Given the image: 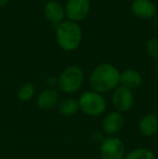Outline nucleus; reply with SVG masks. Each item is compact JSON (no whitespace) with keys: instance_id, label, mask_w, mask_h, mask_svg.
Wrapping results in <instances>:
<instances>
[{"instance_id":"f257e3e1","label":"nucleus","mask_w":158,"mask_h":159,"mask_svg":"<svg viewBox=\"0 0 158 159\" xmlns=\"http://www.w3.org/2000/svg\"><path fill=\"white\" fill-rule=\"evenodd\" d=\"M120 71L114 65L103 63L97 66L91 73L89 84L92 89L97 93H105L114 91L119 86Z\"/></svg>"},{"instance_id":"f03ea898","label":"nucleus","mask_w":158,"mask_h":159,"mask_svg":"<svg viewBox=\"0 0 158 159\" xmlns=\"http://www.w3.org/2000/svg\"><path fill=\"white\" fill-rule=\"evenodd\" d=\"M55 39L64 51H74L80 46L82 40V30L75 22L63 21L56 26Z\"/></svg>"},{"instance_id":"7ed1b4c3","label":"nucleus","mask_w":158,"mask_h":159,"mask_svg":"<svg viewBox=\"0 0 158 159\" xmlns=\"http://www.w3.org/2000/svg\"><path fill=\"white\" fill-rule=\"evenodd\" d=\"M84 80V74L79 66H68L57 77V88L66 94L76 93L81 88Z\"/></svg>"},{"instance_id":"20e7f679","label":"nucleus","mask_w":158,"mask_h":159,"mask_svg":"<svg viewBox=\"0 0 158 159\" xmlns=\"http://www.w3.org/2000/svg\"><path fill=\"white\" fill-rule=\"evenodd\" d=\"M79 109L87 116L97 117L106 111V101L101 93L95 91H86L78 100Z\"/></svg>"},{"instance_id":"39448f33","label":"nucleus","mask_w":158,"mask_h":159,"mask_svg":"<svg viewBox=\"0 0 158 159\" xmlns=\"http://www.w3.org/2000/svg\"><path fill=\"white\" fill-rule=\"evenodd\" d=\"M126 156V146L117 136L104 138L100 145L101 159H124Z\"/></svg>"},{"instance_id":"423d86ee","label":"nucleus","mask_w":158,"mask_h":159,"mask_svg":"<svg viewBox=\"0 0 158 159\" xmlns=\"http://www.w3.org/2000/svg\"><path fill=\"white\" fill-rule=\"evenodd\" d=\"M90 0H67L64 10L68 21L78 23L84 21L90 12Z\"/></svg>"},{"instance_id":"0eeeda50","label":"nucleus","mask_w":158,"mask_h":159,"mask_svg":"<svg viewBox=\"0 0 158 159\" xmlns=\"http://www.w3.org/2000/svg\"><path fill=\"white\" fill-rule=\"evenodd\" d=\"M112 103L116 111H118V113L122 114L129 111L133 107V103H134L132 91L124 88V87L118 86L113 91Z\"/></svg>"},{"instance_id":"6e6552de","label":"nucleus","mask_w":158,"mask_h":159,"mask_svg":"<svg viewBox=\"0 0 158 159\" xmlns=\"http://www.w3.org/2000/svg\"><path fill=\"white\" fill-rule=\"evenodd\" d=\"M124 125V118L121 113L118 111H112L105 116L103 122H102V129L104 134L107 136H116L117 133L121 131Z\"/></svg>"},{"instance_id":"1a4fd4ad","label":"nucleus","mask_w":158,"mask_h":159,"mask_svg":"<svg viewBox=\"0 0 158 159\" xmlns=\"http://www.w3.org/2000/svg\"><path fill=\"white\" fill-rule=\"evenodd\" d=\"M43 14L46 19L52 24L59 25L64 21L65 17V10L64 7L56 0H50L43 7Z\"/></svg>"},{"instance_id":"9d476101","label":"nucleus","mask_w":158,"mask_h":159,"mask_svg":"<svg viewBox=\"0 0 158 159\" xmlns=\"http://www.w3.org/2000/svg\"><path fill=\"white\" fill-rule=\"evenodd\" d=\"M131 11L139 19L148 20L156 14L157 9L151 0H133L131 3Z\"/></svg>"},{"instance_id":"9b49d317","label":"nucleus","mask_w":158,"mask_h":159,"mask_svg":"<svg viewBox=\"0 0 158 159\" xmlns=\"http://www.w3.org/2000/svg\"><path fill=\"white\" fill-rule=\"evenodd\" d=\"M59 92L53 88L43 89L37 98V106L41 111H50L59 103Z\"/></svg>"},{"instance_id":"f8f14e48","label":"nucleus","mask_w":158,"mask_h":159,"mask_svg":"<svg viewBox=\"0 0 158 159\" xmlns=\"http://www.w3.org/2000/svg\"><path fill=\"white\" fill-rule=\"evenodd\" d=\"M138 129L143 136H146V138L154 136L158 132V116L154 113L144 115L140 119Z\"/></svg>"},{"instance_id":"ddd939ff","label":"nucleus","mask_w":158,"mask_h":159,"mask_svg":"<svg viewBox=\"0 0 158 159\" xmlns=\"http://www.w3.org/2000/svg\"><path fill=\"white\" fill-rule=\"evenodd\" d=\"M143 79L142 75L138 70L134 69H126L122 73H120L119 86L124 87L129 90H135L141 87Z\"/></svg>"},{"instance_id":"4468645a","label":"nucleus","mask_w":158,"mask_h":159,"mask_svg":"<svg viewBox=\"0 0 158 159\" xmlns=\"http://www.w3.org/2000/svg\"><path fill=\"white\" fill-rule=\"evenodd\" d=\"M79 111V105L78 101H76L73 98H66L62 100L59 103V111L61 115L65 116V117H70V116H74Z\"/></svg>"},{"instance_id":"2eb2a0df","label":"nucleus","mask_w":158,"mask_h":159,"mask_svg":"<svg viewBox=\"0 0 158 159\" xmlns=\"http://www.w3.org/2000/svg\"><path fill=\"white\" fill-rule=\"evenodd\" d=\"M124 159H156L155 154L146 147H138L124 156Z\"/></svg>"},{"instance_id":"dca6fc26","label":"nucleus","mask_w":158,"mask_h":159,"mask_svg":"<svg viewBox=\"0 0 158 159\" xmlns=\"http://www.w3.org/2000/svg\"><path fill=\"white\" fill-rule=\"evenodd\" d=\"M35 95V86L32 82H27V84H24L21 88L17 91V98L20 101H23V102H27L30 101Z\"/></svg>"},{"instance_id":"f3484780","label":"nucleus","mask_w":158,"mask_h":159,"mask_svg":"<svg viewBox=\"0 0 158 159\" xmlns=\"http://www.w3.org/2000/svg\"><path fill=\"white\" fill-rule=\"evenodd\" d=\"M146 52L150 55L152 59L158 61V39L156 38H151V39L147 40L146 42Z\"/></svg>"},{"instance_id":"a211bd4d","label":"nucleus","mask_w":158,"mask_h":159,"mask_svg":"<svg viewBox=\"0 0 158 159\" xmlns=\"http://www.w3.org/2000/svg\"><path fill=\"white\" fill-rule=\"evenodd\" d=\"M46 84L49 86V88H52L53 86L57 84V78L55 77H49L46 79Z\"/></svg>"},{"instance_id":"6ab92c4d","label":"nucleus","mask_w":158,"mask_h":159,"mask_svg":"<svg viewBox=\"0 0 158 159\" xmlns=\"http://www.w3.org/2000/svg\"><path fill=\"white\" fill-rule=\"evenodd\" d=\"M8 2H9V0H0V8H1V7H4Z\"/></svg>"},{"instance_id":"aec40b11","label":"nucleus","mask_w":158,"mask_h":159,"mask_svg":"<svg viewBox=\"0 0 158 159\" xmlns=\"http://www.w3.org/2000/svg\"><path fill=\"white\" fill-rule=\"evenodd\" d=\"M156 71H157V76H158V61H157V64H156Z\"/></svg>"},{"instance_id":"412c9836","label":"nucleus","mask_w":158,"mask_h":159,"mask_svg":"<svg viewBox=\"0 0 158 159\" xmlns=\"http://www.w3.org/2000/svg\"><path fill=\"white\" fill-rule=\"evenodd\" d=\"M13 159H14V158H13Z\"/></svg>"}]
</instances>
